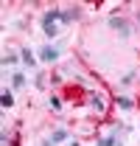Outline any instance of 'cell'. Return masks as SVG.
Returning a JSON list of instances; mask_svg holds the SVG:
<instances>
[{
  "instance_id": "6da1fadb",
  "label": "cell",
  "mask_w": 140,
  "mask_h": 146,
  "mask_svg": "<svg viewBox=\"0 0 140 146\" xmlns=\"http://www.w3.org/2000/svg\"><path fill=\"white\" fill-rule=\"evenodd\" d=\"M59 20H62V11L59 9H51V11H45L42 14V31H45V36H56L59 34Z\"/></svg>"
},
{
  "instance_id": "7a4b0ae2",
  "label": "cell",
  "mask_w": 140,
  "mask_h": 146,
  "mask_svg": "<svg viewBox=\"0 0 140 146\" xmlns=\"http://www.w3.org/2000/svg\"><path fill=\"white\" fill-rule=\"evenodd\" d=\"M109 28H115V31H121V36H129V34H132V28H129V23H126L123 17H115V14L109 17Z\"/></svg>"
},
{
  "instance_id": "3957f363",
  "label": "cell",
  "mask_w": 140,
  "mask_h": 146,
  "mask_svg": "<svg viewBox=\"0 0 140 146\" xmlns=\"http://www.w3.org/2000/svg\"><path fill=\"white\" fill-rule=\"evenodd\" d=\"M87 101H90V107L95 110L98 115H104V112H106V98L101 96V93H92V96H90Z\"/></svg>"
},
{
  "instance_id": "277c9868",
  "label": "cell",
  "mask_w": 140,
  "mask_h": 146,
  "mask_svg": "<svg viewBox=\"0 0 140 146\" xmlns=\"http://www.w3.org/2000/svg\"><path fill=\"white\" fill-rule=\"evenodd\" d=\"M39 59H42V62H56V59H59V45H45V48L39 51Z\"/></svg>"
},
{
  "instance_id": "5b68a950",
  "label": "cell",
  "mask_w": 140,
  "mask_h": 146,
  "mask_svg": "<svg viewBox=\"0 0 140 146\" xmlns=\"http://www.w3.org/2000/svg\"><path fill=\"white\" fill-rule=\"evenodd\" d=\"M98 146H121V141H118V132H112L109 138H101V141H98Z\"/></svg>"
},
{
  "instance_id": "8992f818",
  "label": "cell",
  "mask_w": 140,
  "mask_h": 146,
  "mask_svg": "<svg viewBox=\"0 0 140 146\" xmlns=\"http://www.w3.org/2000/svg\"><path fill=\"white\" fill-rule=\"evenodd\" d=\"M115 101H118V107H121V110H132V107H135V101H132L129 96H118Z\"/></svg>"
},
{
  "instance_id": "52a82bcc",
  "label": "cell",
  "mask_w": 140,
  "mask_h": 146,
  "mask_svg": "<svg viewBox=\"0 0 140 146\" xmlns=\"http://www.w3.org/2000/svg\"><path fill=\"white\" fill-rule=\"evenodd\" d=\"M73 20H79V9H67V11H62V23H73Z\"/></svg>"
},
{
  "instance_id": "ba28073f",
  "label": "cell",
  "mask_w": 140,
  "mask_h": 146,
  "mask_svg": "<svg viewBox=\"0 0 140 146\" xmlns=\"http://www.w3.org/2000/svg\"><path fill=\"white\" fill-rule=\"evenodd\" d=\"M22 62H25L28 68H34V65H36V59L31 56V48H25V51H22Z\"/></svg>"
},
{
  "instance_id": "9c48e42d",
  "label": "cell",
  "mask_w": 140,
  "mask_h": 146,
  "mask_svg": "<svg viewBox=\"0 0 140 146\" xmlns=\"http://www.w3.org/2000/svg\"><path fill=\"white\" fill-rule=\"evenodd\" d=\"M0 104H3V110H9L11 104H14V96H11V93L6 90V93H3V101H0Z\"/></svg>"
},
{
  "instance_id": "30bf717a",
  "label": "cell",
  "mask_w": 140,
  "mask_h": 146,
  "mask_svg": "<svg viewBox=\"0 0 140 146\" xmlns=\"http://www.w3.org/2000/svg\"><path fill=\"white\" fill-rule=\"evenodd\" d=\"M65 138H67V132H65V129H56L51 135V143H59V141H65Z\"/></svg>"
},
{
  "instance_id": "8fae6325",
  "label": "cell",
  "mask_w": 140,
  "mask_h": 146,
  "mask_svg": "<svg viewBox=\"0 0 140 146\" xmlns=\"http://www.w3.org/2000/svg\"><path fill=\"white\" fill-rule=\"evenodd\" d=\"M11 84H14V87H22V84H25V76H22V73H14V76H11Z\"/></svg>"
},
{
  "instance_id": "7c38bea8",
  "label": "cell",
  "mask_w": 140,
  "mask_h": 146,
  "mask_svg": "<svg viewBox=\"0 0 140 146\" xmlns=\"http://www.w3.org/2000/svg\"><path fill=\"white\" fill-rule=\"evenodd\" d=\"M14 62H17V56L11 54V51H9V54L3 56V65H14Z\"/></svg>"
},
{
  "instance_id": "4fadbf2b",
  "label": "cell",
  "mask_w": 140,
  "mask_h": 146,
  "mask_svg": "<svg viewBox=\"0 0 140 146\" xmlns=\"http://www.w3.org/2000/svg\"><path fill=\"white\" fill-rule=\"evenodd\" d=\"M48 107H51V110H59V107H62V101H59V98H56V96H53L51 101H48Z\"/></svg>"
},
{
  "instance_id": "5bb4252c",
  "label": "cell",
  "mask_w": 140,
  "mask_h": 146,
  "mask_svg": "<svg viewBox=\"0 0 140 146\" xmlns=\"http://www.w3.org/2000/svg\"><path fill=\"white\" fill-rule=\"evenodd\" d=\"M121 82H123V84H132V82H135V73H126V76H123Z\"/></svg>"
},
{
  "instance_id": "9a60e30c",
  "label": "cell",
  "mask_w": 140,
  "mask_h": 146,
  "mask_svg": "<svg viewBox=\"0 0 140 146\" xmlns=\"http://www.w3.org/2000/svg\"><path fill=\"white\" fill-rule=\"evenodd\" d=\"M9 146H17V141H14V143H9Z\"/></svg>"
}]
</instances>
